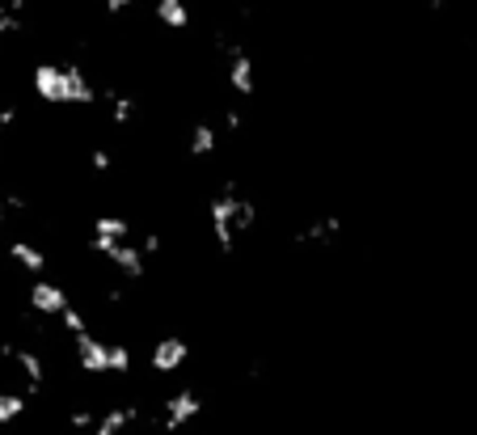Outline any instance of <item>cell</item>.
<instances>
[{
    "label": "cell",
    "mask_w": 477,
    "mask_h": 435,
    "mask_svg": "<svg viewBox=\"0 0 477 435\" xmlns=\"http://www.w3.org/2000/svg\"><path fill=\"white\" fill-rule=\"evenodd\" d=\"M203 414V397L195 389H178L165 397V414H161V431H186L190 422Z\"/></svg>",
    "instance_id": "1"
},
{
    "label": "cell",
    "mask_w": 477,
    "mask_h": 435,
    "mask_svg": "<svg viewBox=\"0 0 477 435\" xmlns=\"http://www.w3.org/2000/svg\"><path fill=\"white\" fill-rule=\"evenodd\" d=\"M72 360H76V368L89 372V377H106V372H110V342H102L98 334L84 330V334H76Z\"/></svg>",
    "instance_id": "2"
},
{
    "label": "cell",
    "mask_w": 477,
    "mask_h": 435,
    "mask_svg": "<svg viewBox=\"0 0 477 435\" xmlns=\"http://www.w3.org/2000/svg\"><path fill=\"white\" fill-rule=\"evenodd\" d=\"M72 305V296L64 283H51V280H34L30 283V309L39 313V317H59V313Z\"/></svg>",
    "instance_id": "3"
},
{
    "label": "cell",
    "mask_w": 477,
    "mask_h": 435,
    "mask_svg": "<svg viewBox=\"0 0 477 435\" xmlns=\"http://www.w3.org/2000/svg\"><path fill=\"white\" fill-rule=\"evenodd\" d=\"M30 84H34V98L39 102L64 106V64H39L34 76H30Z\"/></svg>",
    "instance_id": "4"
},
{
    "label": "cell",
    "mask_w": 477,
    "mask_h": 435,
    "mask_svg": "<svg viewBox=\"0 0 477 435\" xmlns=\"http://www.w3.org/2000/svg\"><path fill=\"white\" fill-rule=\"evenodd\" d=\"M153 372L156 377H169V372H178V368H186V360H190V347H186V338H161L153 347Z\"/></svg>",
    "instance_id": "5"
},
{
    "label": "cell",
    "mask_w": 477,
    "mask_h": 435,
    "mask_svg": "<svg viewBox=\"0 0 477 435\" xmlns=\"http://www.w3.org/2000/svg\"><path fill=\"white\" fill-rule=\"evenodd\" d=\"M98 102V84L84 76L81 64H64V106H93Z\"/></svg>",
    "instance_id": "6"
},
{
    "label": "cell",
    "mask_w": 477,
    "mask_h": 435,
    "mask_svg": "<svg viewBox=\"0 0 477 435\" xmlns=\"http://www.w3.org/2000/svg\"><path fill=\"white\" fill-rule=\"evenodd\" d=\"M127 237H131V220H123V216H98L93 233H89V250L106 253L114 241H127Z\"/></svg>",
    "instance_id": "7"
},
{
    "label": "cell",
    "mask_w": 477,
    "mask_h": 435,
    "mask_svg": "<svg viewBox=\"0 0 477 435\" xmlns=\"http://www.w3.org/2000/svg\"><path fill=\"white\" fill-rule=\"evenodd\" d=\"M102 258H106V262H110L119 275H127V280H140V275H144V250H140V245L114 241V245L102 253Z\"/></svg>",
    "instance_id": "8"
},
{
    "label": "cell",
    "mask_w": 477,
    "mask_h": 435,
    "mask_svg": "<svg viewBox=\"0 0 477 435\" xmlns=\"http://www.w3.org/2000/svg\"><path fill=\"white\" fill-rule=\"evenodd\" d=\"M228 89L233 93H241V98H253V89H258V72H253V59L245 56V51H233V59H228Z\"/></svg>",
    "instance_id": "9"
},
{
    "label": "cell",
    "mask_w": 477,
    "mask_h": 435,
    "mask_svg": "<svg viewBox=\"0 0 477 435\" xmlns=\"http://www.w3.org/2000/svg\"><path fill=\"white\" fill-rule=\"evenodd\" d=\"M136 419H140V406H110L106 414H98V422H93L89 435H123Z\"/></svg>",
    "instance_id": "10"
},
{
    "label": "cell",
    "mask_w": 477,
    "mask_h": 435,
    "mask_svg": "<svg viewBox=\"0 0 477 435\" xmlns=\"http://www.w3.org/2000/svg\"><path fill=\"white\" fill-rule=\"evenodd\" d=\"M9 258H13V262L26 271V275H34V280H39L42 271H47V253H42L34 241H22V237L9 241Z\"/></svg>",
    "instance_id": "11"
},
{
    "label": "cell",
    "mask_w": 477,
    "mask_h": 435,
    "mask_svg": "<svg viewBox=\"0 0 477 435\" xmlns=\"http://www.w3.org/2000/svg\"><path fill=\"white\" fill-rule=\"evenodd\" d=\"M13 364H17V372H22V380H26L30 389H39L42 380H47V364H42L39 351H13Z\"/></svg>",
    "instance_id": "12"
},
{
    "label": "cell",
    "mask_w": 477,
    "mask_h": 435,
    "mask_svg": "<svg viewBox=\"0 0 477 435\" xmlns=\"http://www.w3.org/2000/svg\"><path fill=\"white\" fill-rule=\"evenodd\" d=\"M156 22L169 30H186L190 26V9L186 0H156Z\"/></svg>",
    "instance_id": "13"
},
{
    "label": "cell",
    "mask_w": 477,
    "mask_h": 435,
    "mask_svg": "<svg viewBox=\"0 0 477 435\" xmlns=\"http://www.w3.org/2000/svg\"><path fill=\"white\" fill-rule=\"evenodd\" d=\"M216 144H220V140H216V127H211L208 119L190 127V144H186L190 156H211V153H216Z\"/></svg>",
    "instance_id": "14"
},
{
    "label": "cell",
    "mask_w": 477,
    "mask_h": 435,
    "mask_svg": "<svg viewBox=\"0 0 477 435\" xmlns=\"http://www.w3.org/2000/svg\"><path fill=\"white\" fill-rule=\"evenodd\" d=\"M342 233V220L338 216H322V220H313L309 228H300V241H330Z\"/></svg>",
    "instance_id": "15"
},
{
    "label": "cell",
    "mask_w": 477,
    "mask_h": 435,
    "mask_svg": "<svg viewBox=\"0 0 477 435\" xmlns=\"http://www.w3.org/2000/svg\"><path fill=\"white\" fill-rule=\"evenodd\" d=\"M26 414V397L22 394H9V389H0V427H9Z\"/></svg>",
    "instance_id": "16"
},
{
    "label": "cell",
    "mask_w": 477,
    "mask_h": 435,
    "mask_svg": "<svg viewBox=\"0 0 477 435\" xmlns=\"http://www.w3.org/2000/svg\"><path fill=\"white\" fill-rule=\"evenodd\" d=\"M110 372L114 377H127V372H131V347H127V342H110Z\"/></svg>",
    "instance_id": "17"
},
{
    "label": "cell",
    "mask_w": 477,
    "mask_h": 435,
    "mask_svg": "<svg viewBox=\"0 0 477 435\" xmlns=\"http://www.w3.org/2000/svg\"><path fill=\"white\" fill-rule=\"evenodd\" d=\"M59 325H64V330L76 338V334H84V330H89V317H84L81 309H72V305H68V309L59 313Z\"/></svg>",
    "instance_id": "18"
},
{
    "label": "cell",
    "mask_w": 477,
    "mask_h": 435,
    "mask_svg": "<svg viewBox=\"0 0 477 435\" xmlns=\"http://www.w3.org/2000/svg\"><path fill=\"white\" fill-rule=\"evenodd\" d=\"M93 422H98V414H93V410H72L68 427H72V431H93Z\"/></svg>",
    "instance_id": "19"
},
{
    "label": "cell",
    "mask_w": 477,
    "mask_h": 435,
    "mask_svg": "<svg viewBox=\"0 0 477 435\" xmlns=\"http://www.w3.org/2000/svg\"><path fill=\"white\" fill-rule=\"evenodd\" d=\"M17 26H22V22H17V13H9V9L0 4V39H9V34H17Z\"/></svg>",
    "instance_id": "20"
},
{
    "label": "cell",
    "mask_w": 477,
    "mask_h": 435,
    "mask_svg": "<svg viewBox=\"0 0 477 435\" xmlns=\"http://www.w3.org/2000/svg\"><path fill=\"white\" fill-rule=\"evenodd\" d=\"M89 165L98 169V173H106V169H110V165H114V156H110V153H106V148H98V153H89Z\"/></svg>",
    "instance_id": "21"
},
{
    "label": "cell",
    "mask_w": 477,
    "mask_h": 435,
    "mask_svg": "<svg viewBox=\"0 0 477 435\" xmlns=\"http://www.w3.org/2000/svg\"><path fill=\"white\" fill-rule=\"evenodd\" d=\"M102 4H106V13H110V17H123L127 9L136 4V0H102Z\"/></svg>",
    "instance_id": "22"
},
{
    "label": "cell",
    "mask_w": 477,
    "mask_h": 435,
    "mask_svg": "<svg viewBox=\"0 0 477 435\" xmlns=\"http://www.w3.org/2000/svg\"><path fill=\"white\" fill-rule=\"evenodd\" d=\"M17 123V106H0V127H13Z\"/></svg>",
    "instance_id": "23"
},
{
    "label": "cell",
    "mask_w": 477,
    "mask_h": 435,
    "mask_svg": "<svg viewBox=\"0 0 477 435\" xmlns=\"http://www.w3.org/2000/svg\"><path fill=\"white\" fill-rule=\"evenodd\" d=\"M144 253H161V237L156 233H144Z\"/></svg>",
    "instance_id": "24"
},
{
    "label": "cell",
    "mask_w": 477,
    "mask_h": 435,
    "mask_svg": "<svg viewBox=\"0 0 477 435\" xmlns=\"http://www.w3.org/2000/svg\"><path fill=\"white\" fill-rule=\"evenodd\" d=\"M9 225V203H4V199H0V228Z\"/></svg>",
    "instance_id": "25"
},
{
    "label": "cell",
    "mask_w": 477,
    "mask_h": 435,
    "mask_svg": "<svg viewBox=\"0 0 477 435\" xmlns=\"http://www.w3.org/2000/svg\"><path fill=\"white\" fill-rule=\"evenodd\" d=\"M0 153H4V131H0Z\"/></svg>",
    "instance_id": "26"
}]
</instances>
